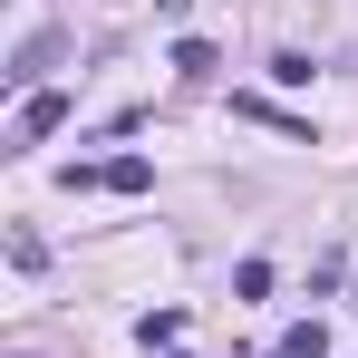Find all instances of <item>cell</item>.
<instances>
[{
    "label": "cell",
    "instance_id": "6da1fadb",
    "mask_svg": "<svg viewBox=\"0 0 358 358\" xmlns=\"http://www.w3.org/2000/svg\"><path fill=\"white\" fill-rule=\"evenodd\" d=\"M68 126V97L59 87H29V107H20V145H39V136H59Z\"/></svg>",
    "mask_w": 358,
    "mask_h": 358
},
{
    "label": "cell",
    "instance_id": "7a4b0ae2",
    "mask_svg": "<svg viewBox=\"0 0 358 358\" xmlns=\"http://www.w3.org/2000/svg\"><path fill=\"white\" fill-rule=\"evenodd\" d=\"M271 358H329V329H320V320H300V329L271 339Z\"/></svg>",
    "mask_w": 358,
    "mask_h": 358
},
{
    "label": "cell",
    "instance_id": "3957f363",
    "mask_svg": "<svg viewBox=\"0 0 358 358\" xmlns=\"http://www.w3.org/2000/svg\"><path fill=\"white\" fill-rule=\"evenodd\" d=\"M136 339H145V349H155V339H184V310H145V320H136Z\"/></svg>",
    "mask_w": 358,
    "mask_h": 358
},
{
    "label": "cell",
    "instance_id": "277c9868",
    "mask_svg": "<svg viewBox=\"0 0 358 358\" xmlns=\"http://www.w3.org/2000/svg\"><path fill=\"white\" fill-rule=\"evenodd\" d=\"M59 59V39H49V29H39V39H29V49H20V59H10V78H39V68Z\"/></svg>",
    "mask_w": 358,
    "mask_h": 358
},
{
    "label": "cell",
    "instance_id": "5b68a950",
    "mask_svg": "<svg viewBox=\"0 0 358 358\" xmlns=\"http://www.w3.org/2000/svg\"><path fill=\"white\" fill-rule=\"evenodd\" d=\"M175 68L184 78H213V39H175Z\"/></svg>",
    "mask_w": 358,
    "mask_h": 358
},
{
    "label": "cell",
    "instance_id": "8992f818",
    "mask_svg": "<svg viewBox=\"0 0 358 358\" xmlns=\"http://www.w3.org/2000/svg\"><path fill=\"white\" fill-rule=\"evenodd\" d=\"M155 10H165V20H175V10H184V0H155Z\"/></svg>",
    "mask_w": 358,
    "mask_h": 358
}]
</instances>
